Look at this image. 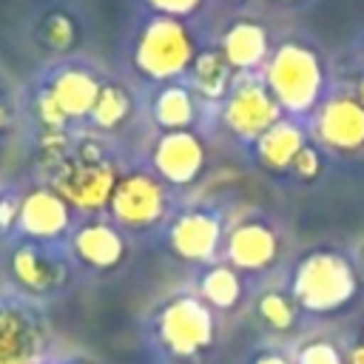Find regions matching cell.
<instances>
[{
  "label": "cell",
  "instance_id": "2e32d148",
  "mask_svg": "<svg viewBox=\"0 0 364 364\" xmlns=\"http://www.w3.org/2000/svg\"><path fill=\"white\" fill-rule=\"evenodd\" d=\"M304 134L299 125L287 122V119H279L273 128H267L259 139H256V151H259V159L267 165V168H279V171H290L296 154L304 148Z\"/></svg>",
  "mask_w": 364,
  "mask_h": 364
},
{
  "label": "cell",
  "instance_id": "277c9868",
  "mask_svg": "<svg viewBox=\"0 0 364 364\" xmlns=\"http://www.w3.org/2000/svg\"><path fill=\"white\" fill-rule=\"evenodd\" d=\"M159 341L173 355L191 358L210 347L213 341V316L210 307L196 296H179L162 307L156 318Z\"/></svg>",
  "mask_w": 364,
  "mask_h": 364
},
{
  "label": "cell",
  "instance_id": "3957f363",
  "mask_svg": "<svg viewBox=\"0 0 364 364\" xmlns=\"http://www.w3.org/2000/svg\"><path fill=\"white\" fill-rule=\"evenodd\" d=\"M134 63L145 77L171 82L193 63V40L176 17L159 14L142 28Z\"/></svg>",
  "mask_w": 364,
  "mask_h": 364
},
{
  "label": "cell",
  "instance_id": "7402d4cb",
  "mask_svg": "<svg viewBox=\"0 0 364 364\" xmlns=\"http://www.w3.org/2000/svg\"><path fill=\"white\" fill-rule=\"evenodd\" d=\"M128 111H131V100L119 85H100L97 102H94L88 117L100 128H114L128 117Z\"/></svg>",
  "mask_w": 364,
  "mask_h": 364
},
{
  "label": "cell",
  "instance_id": "e0dca14e",
  "mask_svg": "<svg viewBox=\"0 0 364 364\" xmlns=\"http://www.w3.org/2000/svg\"><path fill=\"white\" fill-rule=\"evenodd\" d=\"M154 119L165 128V131H185L191 128V122L196 119V100L191 94L188 85L171 80L159 88L156 100H154Z\"/></svg>",
  "mask_w": 364,
  "mask_h": 364
},
{
  "label": "cell",
  "instance_id": "8fae6325",
  "mask_svg": "<svg viewBox=\"0 0 364 364\" xmlns=\"http://www.w3.org/2000/svg\"><path fill=\"white\" fill-rule=\"evenodd\" d=\"M279 239L276 230L262 219H247L236 225L225 239V256L230 267L239 270H262L276 259Z\"/></svg>",
  "mask_w": 364,
  "mask_h": 364
},
{
  "label": "cell",
  "instance_id": "484cf974",
  "mask_svg": "<svg viewBox=\"0 0 364 364\" xmlns=\"http://www.w3.org/2000/svg\"><path fill=\"white\" fill-rule=\"evenodd\" d=\"M290 171H293L296 176H304V179L316 176V173L321 171V159H318V151H316L313 145H304V148L296 154V159H293Z\"/></svg>",
  "mask_w": 364,
  "mask_h": 364
},
{
  "label": "cell",
  "instance_id": "f546056e",
  "mask_svg": "<svg viewBox=\"0 0 364 364\" xmlns=\"http://www.w3.org/2000/svg\"><path fill=\"white\" fill-rule=\"evenodd\" d=\"M14 205L11 202H0V225H9L11 219H14Z\"/></svg>",
  "mask_w": 364,
  "mask_h": 364
},
{
  "label": "cell",
  "instance_id": "5bb4252c",
  "mask_svg": "<svg viewBox=\"0 0 364 364\" xmlns=\"http://www.w3.org/2000/svg\"><path fill=\"white\" fill-rule=\"evenodd\" d=\"M51 100L57 102V108L65 114V119L71 117H85L91 114L94 102H97V94H100V82L85 74V71H77V68H68L63 74L54 77L51 88H48Z\"/></svg>",
  "mask_w": 364,
  "mask_h": 364
},
{
  "label": "cell",
  "instance_id": "83f0119b",
  "mask_svg": "<svg viewBox=\"0 0 364 364\" xmlns=\"http://www.w3.org/2000/svg\"><path fill=\"white\" fill-rule=\"evenodd\" d=\"M37 111H40V119L48 125V128H63L65 125V114L57 108V102L51 100V94L46 91V94H40V102H37Z\"/></svg>",
  "mask_w": 364,
  "mask_h": 364
},
{
  "label": "cell",
  "instance_id": "52a82bcc",
  "mask_svg": "<svg viewBox=\"0 0 364 364\" xmlns=\"http://www.w3.org/2000/svg\"><path fill=\"white\" fill-rule=\"evenodd\" d=\"M108 208L117 222L128 228H145L162 216L165 208V191L156 176L151 173H128L119 176L114 185V193L108 199Z\"/></svg>",
  "mask_w": 364,
  "mask_h": 364
},
{
  "label": "cell",
  "instance_id": "ffe728a7",
  "mask_svg": "<svg viewBox=\"0 0 364 364\" xmlns=\"http://www.w3.org/2000/svg\"><path fill=\"white\" fill-rule=\"evenodd\" d=\"M193 68V85L199 88V94L210 97V100H219L230 91L233 85V68L228 65V60L222 57V51H205L199 57H193L191 63Z\"/></svg>",
  "mask_w": 364,
  "mask_h": 364
},
{
  "label": "cell",
  "instance_id": "d6986e66",
  "mask_svg": "<svg viewBox=\"0 0 364 364\" xmlns=\"http://www.w3.org/2000/svg\"><path fill=\"white\" fill-rule=\"evenodd\" d=\"M199 293L208 307L230 310L242 299V282L236 276V267L230 264H210L199 279Z\"/></svg>",
  "mask_w": 364,
  "mask_h": 364
},
{
  "label": "cell",
  "instance_id": "4dcf8cb0",
  "mask_svg": "<svg viewBox=\"0 0 364 364\" xmlns=\"http://www.w3.org/2000/svg\"><path fill=\"white\" fill-rule=\"evenodd\" d=\"M350 364H364V344L353 347V353H350Z\"/></svg>",
  "mask_w": 364,
  "mask_h": 364
},
{
  "label": "cell",
  "instance_id": "603a6c76",
  "mask_svg": "<svg viewBox=\"0 0 364 364\" xmlns=\"http://www.w3.org/2000/svg\"><path fill=\"white\" fill-rule=\"evenodd\" d=\"M259 316L264 318L267 327L273 330H290L296 324L299 316V304L293 301V296L284 293H264L259 299Z\"/></svg>",
  "mask_w": 364,
  "mask_h": 364
},
{
  "label": "cell",
  "instance_id": "7a4b0ae2",
  "mask_svg": "<svg viewBox=\"0 0 364 364\" xmlns=\"http://www.w3.org/2000/svg\"><path fill=\"white\" fill-rule=\"evenodd\" d=\"M264 85L270 88L279 108L290 114H307L318 105L321 63L310 48L299 43H282L267 60Z\"/></svg>",
  "mask_w": 364,
  "mask_h": 364
},
{
  "label": "cell",
  "instance_id": "9a60e30c",
  "mask_svg": "<svg viewBox=\"0 0 364 364\" xmlns=\"http://www.w3.org/2000/svg\"><path fill=\"white\" fill-rule=\"evenodd\" d=\"M74 250L82 262L94 264V267H114L122 253H125V242L122 236L105 225V222H88L77 230L74 236Z\"/></svg>",
  "mask_w": 364,
  "mask_h": 364
},
{
  "label": "cell",
  "instance_id": "5b68a950",
  "mask_svg": "<svg viewBox=\"0 0 364 364\" xmlns=\"http://www.w3.org/2000/svg\"><path fill=\"white\" fill-rule=\"evenodd\" d=\"M279 119L282 108L273 100L264 80H245L230 85V94L225 100V122L233 134L245 139H259Z\"/></svg>",
  "mask_w": 364,
  "mask_h": 364
},
{
  "label": "cell",
  "instance_id": "ac0fdd59",
  "mask_svg": "<svg viewBox=\"0 0 364 364\" xmlns=\"http://www.w3.org/2000/svg\"><path fill=\"white\" fill-rule=\"evenodd\" d=\"M34 330L14 310H0V364H28L34 355Z\"/></svg>",
  "mask_w": 364,
  "mask_h": 364
},
{
  "label": "cell",
  "instance_id": "1f68e13d",
  "mask_svg": "<svg viewBox=\"0 0 364 364\" xmlns=\"http://www.w3.org/2000/svg\"><path fill=\"white\" fill-rule=\"evenodd\" d=\"M6 119H9V111H6V105H3V102H0V128H3V125H6Z\"/></svg>",
  "mask_w": 364,
  "mask_h": 364
},
{
  "label": "cell",
  "instance_id": "836d02e7",
  "mask_svg": "<svg viewBox=\"0 0 364 364\" xmlns=\"http://www.w3.org/2000/svg\"><path fill=\"white\" fill-rule=\"evenodd\" d=\"M361 270H364V250H361Z\"/></svg>",
  "mask_w": 364,
  "mask_h": 364
},
{
  "label": "cell",
  "instance_id": "30bf717a",
  "mask_svg": "<svg viewBox=\"0 0 364 364\" xmlns=\"http://www.w3.org/2000/svg\"><path fill=\"white\" fill-rule=\"evenodd\" d=\"M171 247L188 262L213 264V256L222 247V219L210 210H191L179 216L171 228Z\"/></svg>",
  "mask_w": 364,
  "mask_h": 364
},
{
  "label": "cell",
  "instance_id": "4fadbf2b",
  "mask_svg": "<svg viewBox=\"0 0 364 364\" xmlns=\"http://www.w3.org/2000/svg\"><path fill=\"white\" fill-rule=\"evenodd\" d=\"M267 34L259 23L250 20H239L225 31L222 40V57L228 60V65L233 71H253L256 65H262L267 60Z\"/></svg>",
  "mask_w": 364,
  "mask_h": 364
},
{
  "label": "cell",
  "instance_id": "7c38bea8",
  "mask_svg": "<svg viewBox=\"0 0 364 364\" xmlns=\"http://www.w3.org/2000/svg\"><path fill=\"white\" fill-rule=\"evenodd\" d=\"M17 219H20V228L28 233V236H37V239H51L57 233H63L68 228V202L57 193V191H31L20 210H17Z\"/></svg>",
  "mask_w": 364,
  "mask_h": 364
},
{
  "label": "cell",
  "instance_id": "ba28073f",
  "mask_svg": "<svg viewBox=\"0 0 364 364\" xmlns=\"http://www.w3.org/2000/svg\"><path fill=\"white\" fill-rule=\"evenodd\" d=\"M318 142L336 151H355L364 145V105L358 97H333L316 111Z\"/></svg>",
  "mask_w": 364,
  "mask_h": 364
},
{
  "label": "cell",
  "instance_id": "f1b7e54d",
  "mask_svg": "<svg viewBox=\"0 0 364 364\" xmlns=\"http://www.w3.org/2000/svg\"><path fill=\"white\" fill-rule=\"evenodd\" d=\"M253 364H296V358H287V355L279 353V350H264V353H259V355L253 358Z\"/></svg>",
  "mask_w": 364,
  "mask_h": 364
},
{
  "label": "cell",
  "instance_id": "6da1fadb",
  "mask_svg": "<svg viewBox=\"0 0 364 364\" xmlns=\"http://www.w3.org/2000/svg\"><path fill=\"white\" fill-rule=\"evenodd\" d=\"M358 290L355 267L333 250H316L304 256L293 273L290 296L299 307L313 313H330L344 307Z\"/></svg>",
  "mask_w": 364,
  "mask_h": 364
},
{
  "label": "cell",
  "instance_id": "8992f818",
  "mask_svg": "<svg viewBox=\"0 0 364 364\" xmlns=\"http://www.w3.org/2000/svg\"><path fill=\"white\" fill-rule=\"evenodd\" d=\"M114 185H117V171L102 159H97V162L74 159V162L63 165L54 176V191L68 205H77L82 210H97V208L108 205Z\"/></svg>",
  "mask_w": 364,
  "mask_h": 364
},
{
  "label": "cell",
  "instance_id": "44dd1931",
  "mask_svg": "<svg viewBox=\"0 0 364 364\" xmlns=\"http://www.w3.org/2000/svg\"><path fill=\"white\" fill-rule=\"evenodd\" d=\"M11 267H14V276L26 287H31V290H48L63 276L60 264H54L48 256H43L34 247H17L14 250V259H11Z\"/></svg>",
  "mask_w": 364,
  "mask_h": 364
},
{
  "label": "cell",
  "instance_id": "9c48e42d",
  "mask_svg": "<svg viewBox=\"0 0 364 364\" xmlns=\"http://www.w3.org/2000/svg\"><path fill=\"white\" fill-rule=\"evenodd\" d=\"M202 165H205V145L191 128L165 131L156 139L154 168L162 179L173 185H188L202 173Z\"/></svg>",
  "mask_w": 364,
  "mask_h": 364
},
{
  "label": "cell",
  "instance_id": "d4e9b609",
  "mask_svg": "<svg viewBox=\"0 0 364 364\" xmlns=\"http://www.w3.org/2000/svg\"><path fill=\"white\" fill-rule=\"evenodd\" d=\"M43 34H46V43L51 48H65L74 40V26L65 14H51L43 26Z\"/></svg>",
  "mask_w": 364,
  "mask_h": 364
},
{
  "label": "cell",
  "instance_id": "d6a6232c",
  "mask_svg": "<svg viewBox=\"0 0 364 364\" xmlns=\"http://www.w3.org/2000/svg\"><path fill=\"white\" fill-rule=\"evenodd\" d=\"M358 100H361V105H364V77H361V85H358Z\"/></svg>",
  "mask_w": 364,
  "mask_h": 364
},
{
  "label": "cell",
  "instance_id": "cb8c5ba5",
  "mask_svg": "<svg viewBox=\"0 0 364 364\" xmlns=\"http://www.w3.org/2000/svg\"><path fill=\"white\" fill-rule=\"evenodd\" d=\"M296 364H344V358L330 341H310L299 350Z\"/></svg>",
  "mask_w": 364,
  "mask_h": 364
},
{
  "label": "cell",
  "instance_id": "4316f807",
  "mask_svg": "<svg viewBox=\"0 0 364 364\" xmlns=\"http://www.w3.org/2000/svg\"><path fill=\"white\" fill-rule=\"evenodd\" d=\"M162 17H185V14H191V11H196L199 9V3L202 0H148Z\"/></svg>",
  "mask_w": 364,
  "mask_h": 364
}]
</instances>
